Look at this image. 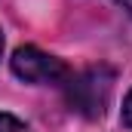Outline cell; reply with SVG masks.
<instances>
[{"label":"cell","mask_w":132,"mask_h":132,"mask_svg":"<svg viewBox=\"0 0 132 132\" xmlns=\"http://www.w3.org/2000/svg\"><path fill=\"white\" fill-rule=\"evenodd\" d=\"M114 92V71L108 65L86 68L80 74H68L65 80V98L74 114L86 117V120H98L108 111V101Z\"/></svg>","instance_id":"1"},{"label":"cell","mask_w":132,"mask_h":132,"mask_svg":"<svg viewBox=\"0 0 132 132\" xmlns=\"http://www.w3.org/2000/svg\"><path fill=\"white\" fill-rule=\"evenodd\" d=\"M123 123L132 129V89H129V95H126V101H123Z\"/></svg>","instance_id":"4"},{"label":"cell","mask_w":132,"mask_h":132,"mask_svg":"<svg viewBox=\"0 0 132 132\" xmlns=\"http://www.w3.org/2000/svg\"><path fill=\"white\" fill-rule=\"evenodd\" d=\"M12 74L25 83L49 86V83H65L68 80V65L62 59L37 49V46H22V49L12 52Z\"/></svg>","instance_id":"2"},{"label":"cell","mask_w":132,"mask_h":132,"mask_svg":"<svg viewBox=\"0 0 132 132\" xmlns=\"http://www.w3.org/2000/svg\"><path fill=\"white\" fill-rule=\"evenodd\" d=\"M0 52H3V37H0Z\"/></svg>","instance_id":"6"},{"label":"cell","mask_w":132,"mask_h":132,"mask_svg":"<svg viewBox=\"0 0 132 132\" xmlns=\"http://www.w3.org/2000/svg\"><path fill=\"white\" fill-rule=\"evenodd\" d=\"M0 132H31V129L12 114H0Z\"/></svg>","instance_id":"3"},{"label":"cell","mask_w":132,"mask_h":132,"mask_svg":"<svg viewBox=\"0 0 132 132\" xmlns=\"http://www.w3.org/2000/svg\"><path fill=\"white\" fill-rule=\"evenodd\" d=\"M114 3H117V6H123V9L132 15V0H114Z\"/></svg>","instance_id":"5"}]
</instances>
